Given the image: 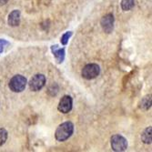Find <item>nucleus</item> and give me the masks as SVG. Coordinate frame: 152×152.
<instances>
[{
  "label": "nucleus",
  "instance_id": "obj_5",
  "mask_svg": "<svg viewBox=\"0 0 152 152\" xmlns=\"http://www.w3.org/2000/svg\"><path fill=\"white\" fill-rule=\"evenodd\" d=\"M28 85L31 91H39L46 85V77L43 74H37L30 79Z\"/></svg>",
  "mask_w": 152,
  "mask_h": 152
},
{
  "label": "nucleus",
  "instance_id": "obj_2",
  "mask_svg": "<svg viewBox=\"0 0 152 152\" xmlns=\"http://www.w3.org/2000/svg\"><path fill=\"white\" fill-rule=\"evenodd\" d=\"M26 78L21 75L14 76L9 81V88L13 92L19 93L25 90L26 86Z\"/></svg>",
  "mask_w": 152,
  "mask_h": 152
},
{
  "label": "nucleus",
  "instance_id": "obj_11",
  "mask_svg": "<svg viewBox=\"0 0 152 152\" xmlns=\"http://www.w3.org/2000/svg\"><path fill=\"white\" fill-rule=\"evenodd\" d=\"M135 5V0H122L121 1V8L124 11L130 10Z\"/></svg>",
  "mask_w": 152,
  "mask_h": 152
},
{
  "label": "nucleus",
  "instance_id": "obj_4",
  "mask_svg": "<svg viewBox=\"0 0 152 152\" xmlns=\"http://www.w3.org/2000/svg\"><path fill=\"white\" fill-rule=\"evenodd\" d=\"M111 148L117 152L125 151L128 148V141L120 135H114L111 137Z\"/></svg>",
  "mask_w": 152,
  "mask_h": 152
},
{
  "label": "nucleus",
  "instance_id": "obj_16",
  "mask_svg": "<svg viewBox=\"0 0 152 152\" xmlns=\"http://www.w3.org/2000/svg\"><path fill=\"white\" fill-rule=\"evenodd\" d=\"M8 2V0H0V6H4Z\"/></svg>",
  "mask_w": 152,
  "mask_h": 152
},
{
  "label": "nucleus",
  "instance_id": "obj_1",
  "mask_svg": "<svg viewBox=\"0 0 152 152\" xmlns=\"http://www.w3.org/2000/svg\"><path fill=\"white\" fill-rule=\"evenodd\" d=\"M74 132V125L70 121H66L59 125L55 133V137L58 141L63 142L68 140Z\"/></svg>",
  "mask_w": 152,
  "mask_h": 152
},
{
  "label": "nucleus",
  "instance_id": "obj_7",
  "mask_svg": "<svg viewBox=\"0 0 152 152\" xmlns=\"http://www.w3.org/2000/svg\"><path fill=\"white\" fill-rule=\"evenodd\" d=\"M101 26L107 34H110L114 29V16L112 14H107L104 16L100 21Z\"/></svg>",
  "mask_w": 152,
  "mask_h": 152
},
{
  "label": "nucleus",
  "instance_id": "obj_3",
  "mask_svg": "<svg viewBox=\"0 0 152 152\" xmlns=\"http://www.w3.org/2000/svg\"><path fill=\"white\" fill-rule=\"evenodd\" d=\"M100 73V67L96 64H88L82 69V77L85 79L90 80L98 77Z\"/></svg>",
  "mask_w": 152,
  "mask_h": 152
},
{
  "label": "nucleus",
  "instance_id": "obj_13",
  "mask_svg": "<svg viewBox=\"0 0 152 152\" xmlns=\"http://www.w3.org/2000/svg\"><path fill=\"white\" fill-rule=\"evenodd\" d=\"M7 140V131L5 129H0V147L3 146Z\"/></svg>",
  "mask_w": 152,
  "mask_h": 152
},
{
  "label": "nucleus",
  "instance_id": "obj_8",
  "mask_svg": "<svg viewBox=\"0 0 152 152\" xmlns=\"http://www.w3.org/2000/svg\"><path fill=\"white\" fill-rule=\"evenodd\" d=\"M51 51L57 62L58 64H61L65 59V48H59L58 45H54L51 47Z\"/></svg>",
  "mask_w": 152,
  "mask_h": 152
},
{
  "label": "nucleus",
  "instance_id": "obj_15",
  "mask_svg": "<svg viewBox=\"0 0 152 152\" xmlns=\"http://www.w3.org/2000/svg\"><path fill=\"white\" fill-rule=\"evenodd\" d=\"M9 45V42L7 41L6 39H0V54H1L4 50V48L6 46H8Z\"/></svg>",
  "mask_w": 152,
  "mask_h": 152
},
{
  "label": "nucleus",
  "instance_id": "obj_9",
  "mask_svg": "<svg viewBox=\"0 0 152 152\" xmlns=\"http://www.w3.org/2000/svg\"><path fill=\"white\" fill-rule=\"evenodd\" d=\"M7 23L10 26H18L20 24V12H19V10H13L9 14Z\"/></svg>",
  "mask_w": 152,
  "mask_h": 152
},
{
  "label": "nucleus",
  "instance_id": "obj_12",
  "mask_svg": "<svg viewBox=\"0 0 152 152\" xmlns=\"http://www.w3.org/2000/svg\"><path fill=\"white\" fill-rule=\"evenodd\" d=\"M151 107V96H147L145 98L141 100L140 103V107L144 108V109H148Z\"/></svg>",
  "mask_w": 152,
  "mask_h": 152
},
{
  "label": "nucleus",
  "instance_id": "obj_10",
  "mask_svg": "<svg viewBox=\"0 0 152 152\" xmlns=\"http://www.w3.org/2000/svg\"><path fill=\"white\" fill-rule=\"evenodd\" d=\"M151 131H152V128L148 127L141 134V140L145 144H151V140H152V133H151Z\"/></svg>",
  "mask_w": 152,
  "mask_h": 152
},
{
  "label": "nucleus",
  "instance_id": "obj_14",
  "mask_svg": "<svg viewBox=\"0 0 152 152\" xmlns=\"http://www.w3.org/2000/svg\"><path fill=\"white\" fill-rule=\"evenodd\" d=\"M73 35V33L71 32V31H68V32H66L65 34H63V36L61 37V39H60V41H61V44L63 45V46H66L67 43H68V39L70 38V37Z\"/></svg>",
  "mask_w": 152,
  "mask_h": 152
},
{
  "label": "nucleus",
  "instance_id": "obj_6",
  "mask_svg": "<svg viewBox=\"0 0 152 152\" xmlns=\"http://www.w3.org/2000/svg\"><path fill=\"white\" fill-rule=\"evenodd\" d=\"M73 106V99L70 96H64L63 98L60 99L59 104H58V110L61 113L66 114L71 111Z\"/></svg>",
  "mask_w": 152,
  "mask_h": 152
}]
</instances>
